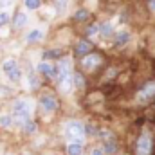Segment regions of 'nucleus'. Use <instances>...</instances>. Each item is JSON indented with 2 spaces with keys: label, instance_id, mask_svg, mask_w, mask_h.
<instances>
[{
  "label": "nucleus",
  "instance_id": "423d86ee",
  "mask_svg": "<svg viewBox=\"0 0 155 155\" xmlns=\"http://www.w3.org/2000/svg\"><path fill=\"white\" fill-rule=\"evenodd\" d=\"M74 56L76 58H85V56H88V54H92L94 52V41H90L88 38H78V41H76V45H74Z\"/></svg>",
  "mask_w": 155,
  "mask_h": 155
},
{
  "label": "nucleus",
  "instance_id": "4468645a",
  "mask_svg": "<svg viewBox=\"0 0 155 155\" xmlns=\"http://www.w3.org/2000/svg\"><path fill=\"white\" fill-rule=\"evenodd\" d=\"M41 38H43V31H41V29H31V31L27 33V36H25V41H27L29 45H33V43L41 41Z\"/></svg>",
  "mask_w": 155,
  "mask_h": 155
},
{
  "label": "nucleus",
  "instance_id": "39448f33",
  "mask_svg": "<svg viewBox=\"0 0 155 155\" xmlns=\"http://www.w3.org/2000/svg\"><path fill=\"white\" fill-rule=\"evenodd\" d=\"M103 65V54L101 52H92L85 58L79 60V67L83 72H92V71H97L99 67Z\"/></svg>",
  "mask_w": 155,
  "mask_h": 155
},
{
  "label": "nucleus",
  "instance_id": "bb28decb",
  "mask_svg": "<svg viewBox=\"0 0 155 155\" xmlns=\"http://www.w3.org/2000/svg\"><path fill=\"white\" fill-rule=\"evenodd\" d=\"M148 9L155 13V0H148Z\"/></svg>",
  "mask_w": 155,
  "mask_h": 155
},
{
  "label": "nucleus",
  "instance_id": "4be33fe9",
  "mask_svg": "<svg viewBox=\"0 0 155 155\" xmlns=\"http://www.w3.org/2000/svg\"><path fill=\"white\" fill-rule=\"evenodd\" d=\"M94 35H99V24H88L87 27H85V38H88V36H94Z\"/></svg>",
  "mask_w": 155,
  "mask_h": 155
},
{
  "label": "nucleus",
  "instance_id": "a878e982",
  "mask_svg": "<svg viewBox=\"0 0 155 155\" xmlns=\"http://www.w3.org/2000/svg\"><path fill=\"white\" fill-rule=\"evenodd\" d=\"M92 155H107V153H105V150H103V148H96V150L92 152Z\"/></svg>",
  "mask_w": 155,
  "mask_h": 155
},
{
  "label": "nucleus",
  "instance_id": "aec40b11",
  "mask_svg": "<svg viewBox=\"0 0 155 155\" xmlns=\"http://www.w3.org/2000/svg\"><path fill=\"white\" fill-rule=\"evenodd\" d=\"M85 144H78V143H69L67 146V155H81L83 153Z\"/></svg>",
  "mask_w": 155,
  "mask_h": 155
},
{
  "label": "nucleus",
  "instance_id": "9d476101",
  "mask_svg": "<svg viewBox=\"0 0 155 155\" xmlns=\"http://www.w3.org/2000/svg\"><path fill=\"white\" fill-rule=\"evenodd\" d=\"M56 87H58V90H60L61 94L69 96V94L72 92V88H74V79H72V76H67V78H63V79H60V81L56 83Z\"/></svg>",
  "mask_w": 155,
  "mask_h": 155
},
{
  "label": "nucleus",
  "instance_id": "5701e85b",
  "mask_svg": "<svg viewBox=\"0 0 155 155\" xmlns=\"http://www.w3.org/2000/svg\"><path fill=\"white\" fill-rule=\"evenodd\" d=\"M0 126L2 128H11L13 126V116L9 114H0Z\"/></svg>",
  "mask_w": 155,
  "mask_h": 155
},
{
  "label": "nucleus",
  "instance_id": "393cba45",
  "mask_svg": "<svg viewBox=\"0 0 155 155\" xmlns=\"http://www.w3.org/2000/svg\"><path fill=\"white\" fill-rule=\"evenodd\" d=\"M36 130H38L36 121H29V123H25V124H24V132H25V134H29V135H31V134H35Z\"/></svg>",
  "mask_w": 155,
  "mask_h": 155
},
{
  "label": "nucleus",
  "instance_id": "6ab92c4d",
  "mask_svg": "<svg viewBox=\"0 0 155 155\" xmlns=\"http://www.w3.org/2000/svg\"><path fill=\"white\" fill-rule=\"evenodd\" d=\"M22 4H24V9L27 11H38L43 5V0H22Z\"/></svg>",
  "mask_w": 155,
  "mask_h": 155
},
{
  "label": "nucleus",
  "instance_id": "7ed1b4c3",
  "mask_svg": "<svg viewBox=\"0 0 155 155\" xmlns=\"http://www.w3.org/2000/svg\"><path fill=\"white\" fill-rule=\"evenodd\" d=\"M2 74L7 78L11 83H20L22 81V67L16 58H7L2 61Z\"/></svg>",
  "mask_w": 155,
  "mask_h": 155
},
{
  "label": "nucleus",
  "instance_id": "0eeeda50",
  "mask_svg": "<svg viewBox=\"0 0 155 155\" xmlns=\"http://www.w3.org/2000/svg\"><path fill=\"white\" fill-rule=\"evenodd\" d=\"M152 148H153V139L150 134H143L137 143H135V152L137 155H150L152 153Z\"/></svg>",
  "mask_w": 155,
  "mask_h": 155
},
{
  "label": "nucleus",
  "instance_id": "f8f14e48",
  "mask_svg": "<svg viewBox=\"0 0 155 155\" xmlns=\"http://www.w3.org/2000/svg\"><path fill=\"white\" fill-rule=\"evenodd\" d=\"M88 18H90V11L87 7H78L76 13L72 15V22L74 24H85Z\"/></svg>",
  "mask_w": 155,
  "mask_h": 155
},
{
  "label": "nucleus",
  "instance_id": "dca6fc26",
  "mask_svg": "<svg viewBox=\"0 0 155 155\" xmlns=\"http://www.w3.org/2000/svg\"><path fill=\"white\" fill-rule=\"evenodd\" d=\"M128 41H130V33H126V31H121V33L114 35V45L116 47H123Z\"/></svg>",
  "mask_w": 155,
  "mask_h": 155
},
{
  "label": "nucleus",
  "instance_id": "a211bd4d",
  "mask_svg": "<svg viewBox=\"0 0 155 155\" xmlns=\"http://www.w3.org/2000/svg\"><path fill=\"white\" fill-rule=\"evenodd\" d=\"M71 7V0H54V11L56 15H63Z\"/></svg>",
  "mask_w": 155,
  "mask_h": 155
},
{
  "label": "nucleus",
  "instance_id": "f3484780",
  "mask_svg": "<svg viewBox=\"0 0 155 155\" xmlns=\"http://www.w3.org/2000/svg\"><path fill=\"white\" fill-rule=\"evenodd\" d=\"M51 71H52V63H49V61H40L36 65V72L43 78H49Z\"/></svg>",
  "mask_w": 155,
  "mask_h": 155
},
{
  "label": "nucleus",
  "instance_id": "f03ea898",
  "mask_svg": "<svg viewBox=\"0 0 155 155\" xmlns=\"http://www.w3.org/2000/svg\"><path fill=\"white\" fill-rule=\"evenodd\" d=\"M63 134L65 137L69 139V143H78V144H85V137H87V132H85V124L78 119H71L63 124Z\"/></svg>",
  "mask_w": 155,
  "mask_h": 155
},
{
  "label": "nucleus",
  "instance_id": "f257e3e1",
  "mask_svg": "<svg viewBox=\"0 0 155 155\" xmlns=\"http://www.w3.org/2000/svg\"><path fill=\"white\" fill-rule=\"evenodd\" d=\"M33 114V105L27 97H15L11 101V116H13V124L22 126L31 121Z\"/></svg>",
  "mask_w": 155,
  "mask_h": 155
},
{
  "label": "nucleus",
  "instance_id": "2eb2a0df",
  "mask_svg": "<svg viewBox=\"0 0 155 155\" xmlns=\"http://www.w3.org/2000/svg\"><path fill=\"white\" fill-rule=\"evenodd\" d=\"M99 36H103V38L114 36V24H110V22H101V24H99Z\"/></svg>",
  "mask_w": 155,
  "mask_h": 155
},
{
  "label": "nucleus",
  "instance_id": "b1692460",
  "mask_svg": "<svg viewBox=\"0 0 155 155\" xmlns=\"http://www.w3.org/2000/svg\"><path fill=\"white\" fill-rule=\"evenodd\" d=\"M7 24H11V15L7 11H0V29H4Z\"/></svg>",
  "mask_w": 155,
  "mask_h": 155
},
{
  "label": "nucleus",
  "instance_id": "6e6552de",
  "mask_svg": "<svg viewBox=\"0 0 155 155\" xmlns=\"http://www.w3.org/2000/svg\"><path fill=\"white\" fill-rule=\"evenodd\" d=\"M27 24H29V16H27V13L22 11V9H16L15 15H13V20H11V27H13V31H22L24 27H27Z\"/></svg>",
  "mask_w": 155,
  "mask_h": 155
},
{
  "label": "nucleus",
  "instance_id": "20e7f679",
  "mask_svg": "<svg viewBox=\"0 0 155 155\" xmlns=\"http://www.w3.org/2000/svg\"><path fill=\"white\" fill-rule=\"evenodd\" d=\"M38 107L43 114H56L60 110V97L54 92H43L38 97Z\"/></svg>",
  "mask_w": 155,
  "mask_h": 155
},
{
  "label": "nucleus",
  "instance_id": "412c9836",
  "mask_svg": "<svg viewBox=\"0 0 155 155\" xmlns=\"http://www.w3.org/2000/svg\"><path fill=\"white\" fill-rule=\"evenodd\" d=\"M103 150H105V153H107V155L116 153V152H117V143L114 141V139H107V143H105Z\"/></svg>",
  "mask_w": 155,
  "mask_h": 155
},
{
  "label": "nucleus",
  "instance_id": "ddd939ff",
  "mask_svg": "<svg viewBox=\"0 0 155 155\" xmlns=\"http://www.w3.org/2000/svg\"><path fill=\"white\" fill-rule=\"evenodd\" d=\"M72 79H74V88H78V90H83L87 87V76H85L83 71H74Z\"/></svg>",
  "mask_w": 155,
  "mask_h": 155
},
{
  "label": "nucleus",
  "instance_id": "1a4fd4ad",
  "mask_svg": "<svg viewBox=\"0 0 155 155\" xmlns=\"http://www.w3.org/2000/svg\"><path fill=\"white\" fill-rule=\"evenodd\" d=\"M63 56H67V52L61 47H52V49H45L41 52V61H49V60H56L60 61Z\"/></svg>",
  "mask_w": 155,
  "mask_h": 155
},
{
  "label": "nucleus",
  "instance_id": "9b49d317",
  "mask_svg": "<svg viewBox=\"0 0 155 155\" xmlns=\"http://www.w3.org/2000/svg\"><path fill=\"white\" fill-rule=\"evenodd\" d=\"M152 97H155V81H148L143 87V90L139 92V99L146 101V99H152Z\"/></svg>",
  "mask_w": 155,
  "mask_h": 155
},
{
  "label": "nucleus",
  "instance_id": "cd10ccee",
  "mask_svg": "<svg viewBox=\"0 0 155 155\" xmlns=\"http://www.w3.org/2000/svg\"><path fill=\"white\" fill-rule=\"evenodd\" d=\"M5 92H7V88H4V87H2V85H0V97H2V96H4V94H5Z\"/></svg>",
  "mask_w": 155,
  "mask_h": 155
},
{
  "label": "nucleus",
  "instance_id": "c85d7f7f",
  "mask_svg": "<svg viewBox=\"0 0 155 155\" xmlns=\"http://www.w3.org/2000/svg\"><path fill=\"white\" fill-rule=\"evenodd\" d=\"M22 155H33V153H22Z\"/></svg>",
  "mask_w": 155,
  "mask_h": 155
}]
</instances>
